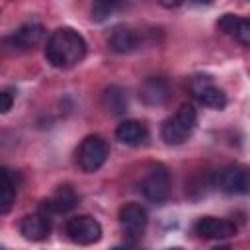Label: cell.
<instances>
[{"label": "cell", "instance_id": "7", "mask_svg": "<svg viewBox=\"0 0 250 250\" xmlns=\"http://www.w3.org/2000/svg\"><path fill=\"white\" fill-rule=\"evenodd\" d=\"M66 236L80 246H90L102 238V225L92 215H76L64 225Z\"/></svg>", "mask_w": 250, "mask_h": 250}, {"label": "cell", "instance_id": "1", "mask_svg": "<svg viewBox=\"0 0 250 250\" xmlns=\"http://www.w3.org/2000/svg\"><path fill=\"white\" fill-rule=\"evenodd\" d=\"M86 39L72 27H59L45 45V59L55 68H72L86 57Z\"/></svg>", "mask_w": 250, "mask_h": 250}, {"label": "cell", "instance_id": "22", "mask_svg": "<svg viewBox=\"0 0 250 250\" xmlns=\"http://www.w3.org/2000/svg\"><path fill=\"white\" fill-rule=\"evenodd\" d=\"M195 4H211V0H193Z\"/></svg>", "mask_w": 250, "mask_h": 250}, {"label": "cell", "instance_id": "6", "mask_svg": "<svg viewBox=\"0 0 250 250\" xmlns=\"http://www.w3.org/2000/svg\"><path fill=\"white\" fill-rule=\"evenodd\" d=\"M141 193L152 201V203H162L166 201L168 193H170V174H168V168L164 164H152L146 174L143 176L141 184Z\"/></svg>", "mask_w": 250, "mask_h": 250}, {"label": "cell", "instance_id": "11", "mask_svg": "<svg viewBox=\"0 0 250 250\" xmlns=\"http://www.w3.org/2000/svg\"><path fill=\"white\" fill-rule=\"evenodd\" d=\"M76 203H78L76 191H74L70 186H61L49 199H43L37 209H41L45 215H49V217L53 219L55 215L72 211V209L76 207Z\"/></svg>", "mask_w": 250, "mask_h": 250}, {"label": "cell", "instance_id": "19", "mask_svg": "<svg viewBox=\"0 0 250 250\" xmlns=\"http://www.w3.org/2000/svg\"><path fill=\"white\" fill-rule=\"evenodd\" d=\"M117 6H119V0H94V4H92V18L96 21H104V20H107L115 12Z\"/></svg>", "mask_w": 250, "mask_h": 250}, {"label": "cell", "instance_id": "13", "mask_svg": "<svg viewBox=\"0 0 250 250\" xmlns=\"http://www.w3.org/2000/svg\"><path fill=\"white\" fill-rule=\"evenodd\" d=\"M217 27L225 35H230L232 39H236L240 45L250 47V20L238 18L234 14H225V16L219 18Z\"/></svg>", "mask_w": 250, "mask_h": 250}, {"label": "cell", "instance_id": "20", "mask_svg": "<svg viewBox=\"0 0 250 250\" xmlns=\"http://www.w3.org/2000/svg\"><path fill=\"white\" fill-rule=\"evenodd\" d=\"M0 98H2V107H0V111H2V113H8V111L12 109V104H14V92H12L10 88H6V90L0 92Z\"/></svg>", "mask_w": 250, "mask_h": 250}, {"label": "cell", "instance_id": "8", "mask_svg": "<svg viewBox=\"0 0 250 250\" xmlns=\"http://www.w3.org/2000/svg\"><path fill=\"white\" fill-rule=\"evenodd\" d=\"M188 88L191 92V96L205 107H211V109H223L227 105V96L225 92L213 84V80L205 74H197V76H191L189 82H188Z\"/></svg>", "mask_w": 250, "mask_h": 250}, {"label": "cell", "instance_id": "9", "mask_svg": "<svg viewBox=\"0 0 250 250\" xmlns=\"http://www.w3.org/2000/svg\"><path fill=\"white\" fill-rule=\"evenodd\" d=\"M43 33H45V29H43L41 23H37V21H25V23H21L18 29H14L4 39V45L12 53L29 51L35 45H39V41L43 39Z\"/></svg>", "mask_w": 250, "mask_h": 250}, {"label": "cell", "instance_id": "21", "mask_svg": "<svg viewBox=\"0 0 250 250\" xmlns=\"http://www.w3.org/2000/svg\"><path fill=\"white\" fill-rule=\"evenodd\" d=\"M160 2V6H164V8H178V6H182L186 0H158Z\"/></svg>", "mask_w": 250, "mask_h": 250}, {"label": "cell", "instance_id": "14", "mask_svg": "<svg viewBox=\"0 0 250 250\" xmlns=\"http://www.w3.org/2000/svg\"><path fill=\"white\" fill-rule=\"evenodd\" d=\"M20 189V176L18 172L2 166L0 170V213L6 215L10 213Z\"/></svg>", "mask_w": 250, "mask_h": 250}, {"label": "cell", "instance_id": "4", "mask_svg": "<svg viewBox=\"0 0 250 250\" xmlns=\"http://www.w3.org/2000/svg\"><path fill=\"white\" fill-rule=\"evenodd\" d=\"M213 186L230 195L250 193V168L240 164H230L213 174Z\"/></svg>", "mask_w": 250, "mask_h": 250}, {"label": "cell", "instance_id": "17", "mask_svg": "<svg viewBox=\"0 0 250 250\" xmlns=\"http://www.w3.org/2000/svg\"><path fill=\"white\" fill-rule=\"evenodd\" d=\"M109 47L115 53H131L139 47V35L125 25H119L109 35Z\"/></svg>", "mask_w": 250, "mask_h": 250}, {"label": "cell", "instance_id": "16", "mask_svg": "<svg viewBox=\"0 0 250 250\" xmlns=\"http://www.w3.org/2000/svg\"><path fill=\"white\" fill-rule=\"evenodd\" d=\"M148 137V129L139 119H123L115 129V139L127 146H137L145 143Z\"/></svg>", "mask_w": 250, "mask_h": 250}, {"label": "cell", "instance_id": "12", "mask_svg": "<svg viewBox=\"0 0 250 250\" xmlns=\"http://www.w3.org/2000/svg\"><path fill=\"white\" fill-rule=\"evenodd\" d=\"M20 232L25 240L41 242L51 232V217L45 215L41 209H37L33 213H27L20 223Z\"/></svg>", "mask_w": 250, "mask_h": 250}, {"label": "cell", "instance_id": "15", "mask_svg": "<svg viewBox=\"0 0 250 250\" xmlns=\"http://www.w3.org/2000/svg\"><path fill=\"white\" fill-rule=\"evenodd\" d=\"M139 96L146 105H160L170 96V84L162 76H150L143 82V86L139 90Z\"/></svg>", "mask_w": 250, "mask_h": 250}, {"label": "cell", "instance_id": "2", "mask_svg": "<svg viewBox=\"0 0 250 250\" xmlns=\"http://www.w3.org/2000/svg\"><path fill=\"white\" fill-rule=\"evenodd\" d=\"M195 125H197V113L193 105L182 104L168 119H164L160 127V137L166 145H182L191 137Z\"/></svg>", "mask_w": 250, "mask_h": 250}, {"label": "cell", "instance_id": "3", "mask_svg": "<svg viewBox=\"0 0 250 250\" xmlns=\"http://www.w3.org/2000/svg\"><path fill=\"white\" fill-rule=\"evenodd\" d=\"M109 156V145L104 137L100 135H88L80 146H78V152H76V162H78V168L86 174H92L96 170H100L105 160Z\"/></svg>", "mask_w": 250, "mask_h": 250}, {"label": "cell", "instance_id": "18", "mask_svg": "<svg viewBox=\"0 0 250 250\" xmlns=\"http://www.w3.org/2000/svg\"><path fill=\"white\" fill-rule=\"evenodd\" d=\"M104 105L107 111L115 115H123L127 111V92L119 86H109L104 92Z\"/></svg>", "mask_w": 250, "mask_h": 250}, {"label": "cell", "instance_id": "10", "mask_svg": "<svg viewBox=\"0 0 250 250\" xmlns=\"http://www.w3.org/2000/svg\"><path fill=\"white\" fill-rule=\"evenodd\" d=\"M195 234H199L201 238L207 240H225V238H232L236 236L238 227L229 221V219H219V217H201L197 219V223L193 225Z\"/></svg>", "mask_w": 250, "mask_h": 250}, {"label": "cell", "instance_id": "5", "mask_svg": "<svg viewBox=\"0 0 250 250\" xmlns=\"http://www.w3.org/2000/svg\"><path fill=\"white\" fill-rule=\"evenodd\" d=\"M146 225H148V215L141 203H125L119 209V227L123 230V236L127 238L125 246H135L145 234Z\"/></svg>", "mask_w": 250, "mask_h": 250}]
</instances>
